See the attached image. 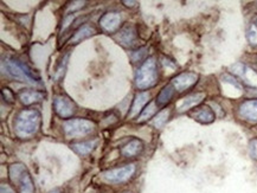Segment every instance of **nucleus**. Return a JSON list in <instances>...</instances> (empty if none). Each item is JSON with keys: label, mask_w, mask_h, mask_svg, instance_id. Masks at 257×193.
I'll use <instances>...</instances> for the list:
<instances>
[{"label": "nucleus", "mask_w": 257, "mask_h": 193, "mask_svg": "<svg viewBox=\"0 0 257 193\" xmlns=\"http://www.w3.org/2000/svg\"><path fill=\"white\" fill-rule=\"evenodd\" d=\"M2 71L6 72L13 80H17L19 82H24L35 87H42L43 83L40 82V78L35 74L34 70L29 68L25 63H23L15 57H7L1 63Z\"/></svg>", "instance_id": "f257e3e1"}, {"label": "nucleus", "mask_w": 257, "mask_h": 193, "mask_svg": "<svg viewBox=\"0 0 257 193\" xmlns=\"http://www.w3.org/2000/svg\"><path fill=\"white\" fill-rule=\"evenodd\" d=\"M40 113L37 109H24L15 120L16 135L20 139H30L39 130Z\"/></svg>", "instance_id": "f03ea898"}, {"label": "nucleus", "mask_w": 257, "mask_h": 193, "mask_svg": "<svg viewBox=\"0 0 257 193\" xmlns=\"http://www.w3.org/2000/svg\"><path fill=\"white\" fill-rule=\"evenodd\" d=\"M158 82V65L154 57L146 59L135 74V86L140 90L152 88Z\"/></svg>", "instance_id": "7ed1b4c3"}, {"label": "nucleus", "mask_w": 257, "mask_h": 193, "mask_svg": "<svg viewBox=\"0 0 257 193\" xmlns=\"http://www.w3.org/2000/svg\"><path fill=\"white\" fill-rule=\"evenodd\" d=\"M10 178L13 184L18 185L20 193H34L35 186L31 176L23 164H13L10 166Z\"/></svg>", "instance_id": "20e7f679"}, {"label": "nucleus", "mask_w": 257, "mask_h": 193, "mask_svg": "<svg viewBox=\"0 0 257 193\" xmlns=\"http://www.w3.org/2000/svg\"><path fill=\"white\" fill-rule=\"evenodd\" d=\"M95 128V124L92 121L83 119H73L68 120L63 123V129L67 139L80 138L88 135Z\"/></svg>", "instance_id": "39448f33"}, {"label": "nucleus", "mask_w": 257, "mask_h": 193, "mask_svg": "<svg viewBox=\"0 0 257 193\" xmlns=\"http://www.w3.org/2000/svg\"><path fill=\"white\" fill-rule=\"evenodd\" d=\"M135 172V166L134 165H126L124 167L114 168V170L107 171L102 175L103 179L108 183L111 184H121L127 181L128 179L132 178V175Z\"/></svg>", "instance_id": "423d86ee"}, {"label": "nucleus", "mask_w": 257, "mask_h": 193, "mask_svg": "<svg viewBox=\"0 0 257 193\" xmlns=\"http://www.w3.org/2000/svg\"><path fill=\"white\" fill-rule=\"evenodd\" d=\"M54 107L57 115L62 119H69L75 113V103L69 97L58 95L54 100Z\"/></svg>", "instance_id": "0eeeda50"}, {"label": "nucleus", "mask_w": 257, "mask_h": 193, "mask_svg": "<svg viewBox=\"0 0 257 193\" xmlns=\"http://www.w3.org/2000/svg\"><path fill=\"white\" fill-rule=\"evenodd\" d=\"M198 82V75L196 72H183L172 80V86L174 87L176 91L184 92L192 88Z\"/></svg>", "instance_id": "6e6552de"}, {"label": "nucleus", "mask_w": 257, "mask_h": 193, "mask_svg": "<svg viewBox=\"0 0 257 193\" xmlns=\"http://www.w3.org/2000/svg\"><path fill=\"white\" fill-rule=\"evenodd\" d=\"M122 17L119 12H108L100 19V26L108 34H113L120 28Z\"/></svg>", "instance_id": "1a4fd4ad"}, {"label": "nucleus", "mask_w": 257, "mask_h": 193, "mask_svg": "<svg viewBox=\"0 0 257 193\" xmlns=\"http://www.w3.org/2000/svg\"><path fill=\"white\" fill-rule=\"evenodd\" d=\"M116 40L125 48H134L138 44V37H136L135 28L133 25H126L117 34Z\"/></svg>", "instance_id": "9d476101"}, {"label": "nucleus", "mask_w": 257, "mask_h": 193, "mask_svg": "<svg viewBox=\"0 0 257 193\" xmlns=\"http://www.w3.org/2000/svg\"><path fill=\"white\" fill-rule=\"evenodd\" d=\"M240 119L249 123H257V100H249L244 101L239 108Z\"/></svg>", "instance_id": "9b49d317"}, {"label": "nucleus", "mask_w": 257, "mask_h": 193, "mask_svg": "<svg viewBox=\"0 0 257 193\" xmlns=\"http://www.w3.org/2000/svg\"><path fill=\"white\" fill-rule=\"evenodd\" d=\"M204 99H205L204 92H195V94H190L178 103L177 109L179 113H185V111L192 109L193 107H197L198 105H201Z\"/></svg>", "instance_id": "f8f14e48"}, {"label": "nucleus", "mask_w": 257, "mask_h": 193, "mask_svg": "<svg viewBox=\"0 0 257 193\" xmlns=\"http://www.w3.org/2000/svg\"><path fill=\"white\" fill-rule=\"evenodd\" d=\"M45 97V94L43 91L38 90H23L19 92V100L23 105H30L34 103H38L43 101Z\"/></svg>", "instance_id": "ddd939ff"}, {"label": "nucleus", "mask_w": 257, "mask_h": 193, "mask_svg": "<svg viewBox=\"0 0 257 193\" xmlns=\"http://www.w3.org/2000/svg\"><path fill=\"white\" fill-rule=\"evenodd\" d=\"M148 100H149L148 92H146V91L138 92V94H136V96H135V99H134L133 105H132V108H130V113L128 114V116H129L130 119H133L134 116L138 115L140 111L144 110L142 108H144L145 105H147Z\"/></svg>", "instance_id": "4468645a"}, {"label": "nucleus", "mask_w": 257, "mask_h": 193, "mask_svg": "<svg viewBox=\"0 0 257 193\" xmlns=\"http://www.w3.org/2000/svg\"><path fill=\"white\" fill-rule=\"evenodd\" d=\"M142 149H144L142 141L139 140V139H133L121 148V154L126 158H133L140 154Z\"/></svg>", "instance_id": "2eb2a0df"}, {"label": "nucleus", "mask_w": 257, "mask_h": 193, "mask_svg": "<svg viewBox=\"0 0 257 193\" xmlns=\"http://www.w3.org/2000/svg\"><path fill=\"white\" fill-rule=\"evenodd\" d=\"M193 119H195L196 121L201 122V123L207 124L215 121L216 114L211 108L207 107V105H204V107L198 108V109L195 111V114H193Z\"/></svg>", "instance_id": "dca6fc26"}, {"label": "nucleus", "mask_w": 257, "mask_h": 193, "mask_svg": "<svg viewBox=\"0 0 257 193\" xmlns=\"http://www.w3.org/2000/svg\"><path fill=\"white\" fill-rule=\"evenodd\" d=\"M95 34H96V30L92 28V26L88 25V24H86V25H82L81 28L75 32V35L71 37L70 43L71 44H77V43L87 39V38H89Z\"/></svg>", "instance_id": "f3484780"}, {"label": "nucleus", "mask_w": 257, "mask_h": 193, "mask_svg": "<svg viewBox=\"0 0 257 193\" xmlns=\"http://www.w3.org/2000/svg\"><path fill=\"white\" fill-rule=\"evenodd\" d=\"M96 146V141H86V142H78V143H73L71 148L76 152L77 154H80L82 157L88 156L92 152V149Z\"/></svg>", "instance_id": "a211bd4d"}, {"label": "nucleus", "mask_w": 257, "mask_h": 193, "mask_svg": "<svg viewBox=\"0 0 257 193\" xmlns=\"http://www.w3.org/2000/svg\"><path fill=\"white\" fill-rule=\"evenodd\" d=\"M174 92H176V89H174V87L172 86V84H168V86L164 87L163 90H161L160 94L158 95L157 102L159 103L160 105H167V103L173 99Z\"/></svg>", "instance_id": "6ab92c4d"}, {"label": "nucleus", "mask_w": 257, "mask_h": 193, "mask_svg": "<svg viewBox=\"0 0 257 193\" xmlns=\"http://www.w3.org/2000/svg\"><path fill=\"white\" fill-rule=\"evenodd\" d=\"M169 114H171V110H169L168 108L167 109L161 110L160 113H158L152 121L153 126H154L155 128H161V127H163L164 124L167 122V120L169 118Z\"/></svg>", "instance_id": "aec40b11"}, {"label": "nucleus", "mask_w": 257, "mask_h": 193, "mask_svg": "<svg viewBox=\"0 0 257 193\" xmlns=\"http://www.w3.org/2000/svg\"><path fill=\"white\" fill-rule=\"evenodd\" d=\"M155 111H157V103H155L154 101H152L146 108H145L144 110L141 111L140 116H139V119H138V122H144V121H146V120L151 119L152 116L154 115Z\"/></svg>", "instance_id": "412c9836"}, {"label": "nucleus", "mask_w": 257, "mask_h": 193, "mask_svg": "<svg viewBox=\"0 0 257 193\" xmlns=\"http://www.w3.org/2000/svg\"><path fill=\"white\" fill-rule=\"evenodd\" d=\"M68 59H69V53H67L64 57H63V59L61 61V63H59L58 68H57L56 72H55V76L54 78L56 81L61 80V78L64 76V72H65V69H67V64H68Z\"/></svg>", "instance_id": "4be33fe9"}, {"label": "nucleus", "mask_w": 257, "mask_h": 193, "mask_svg": "<svg viewBox=\"0 0 257 193\" xmlns=\"http://www.w3.org/2000/svg\"><path fill=\"white\" fill-rule=\"evenodd\" d=\"M147 53H148L147 48L139 49V50L133 51V53H130V59H132L133 63H140V62H142L145 58H146Z\"/></svg>", "instance_id": "5701e85b"}, {"label": "nucleus", "mask_w": 257, "mask_h": 193, "mask_svg": "<svg viewBox=\"0 0 257 193\" xmlns=\"http://www.w3.org/2000/svg\"><path fill=\"white\" fill-rule=\"evenodd\" d=\"M222 81L224 83H226V84H230V86L234 87V88H236V89H239V90H242V86H240L239 81L236 80V78L234 77V76L232 75H229V74H224L222 76Z\"/></svg>", "instance_id": "b1692460"}, {"label": "nucleus", "mask_w": 257, "mask_h": 193, "mask_svg": "<svg viewBox=\"0 0 257 193\" xmlns=\"http://www.w3.org/2000/svg\"><path fill=\"white\" fill-rule=\"evenodd\" d=\"M247 37L249 43H250L251 45H257V28L254 25V24L249 28L247 32Z\"/></svg>", "instance_id": "393cba45"}, {"label": "nucleus", "mask_w": 257, "mask_h": 193, "mask_svg": "<svg viewBox=\"0 0 257 193\" xmlns=\"http://www.w3.org/2000/svg\"><path fill=\"white\" fill-rule=\"evenodd\" d=\"M231 70L235 75L242 76L243 77V76L245 75V72H247V67H245V65L243 63H236V64L232 65Z\"/></svg>", "instance_id": "a878e982"}, {"label": "nucleus", "mask_w": 257, "mask_h": 193, "mask_svg": "<svg viewBox=\"0 0 257 193\" xmlns=\"http://www.w3.org/2000/svg\"><path fill=\"white\" fill-rule=\"evenodd\" d=\"M249 153H250V157L253 158L254 160H257V139H254V140L250 141Z\"/></svg>", "instance_id": "bb28decb"}, {"label": "nucleus", "mask_w": 257, "mask_h": 193, "mask_svg": "<svg viewBox=\"0 0 257 193\" xmlns=\"http://www.w3.org/2000/svg\"><path fill=\"white\" fill-rule=\"evenodd\" d=\"M1 94H2V97H4V99H5V101H6L7 103H10V105H12V103L15 102V97H13L12 92H11L10 89L4 88V89H2Z\"/></svg>", "instance_id": "cd10ccee"}, {"label": "nucleus", "mask_w": 257, "mask_h": 193, "mask_svg": "<svg viewBox=\"0 0 257 193\" xmlns=\"http://www.w3.org/2000/svg\"><path fill=\"white\" fill-rule=\"evenodd\" d=\"M84 4H86V1H73V4L69 5V7H68L67 12H71V11L80 10L81 7L84 6Z\"/></svg>", "instance_id": "c85d7f7f"}, {"label": "nucleus", "mask_w": 257, "mask_h": 193, "mask_svg": "<svg viewBox=\"0 0 257 193\" xmlns=\"http://www.w3.org/2000/svg\"><path fill=\"white\" fill-rule=\"evenodd\" d=\"M76 16L75 15H67V17L64 18V20H63V25H62V30H65L68 28V26L70 25L71 23L73 21V19H75Z\"/></svg>", "instance_id": "c756f323"}, {"label": "nucleus", "mask_w": 257, "mask_h": 193, "mask_svg": "<svg viewBox=\"0 0 257 193\" xmlns=\"http://www.w3.org/2000/svg\"><path fill=\"white\" fill-rule=\"evenodd\" d=\"M1 193H16L15 191H13L12 189L9 186V185L6 184H2L1 185Z\"/></svg>", "instance_id": "7c9ffc66"}, {"label": "nucleus", "mask_w": 257, "mask_h": 193, "mask_svg": "<svg viewBox=\"0 0 257 193\" xmlns=\"http://www.w3.org/2000/svg\"><path fill=\"white\" fill-rule=\"evenodd\" d=\"M122 4H125V6L127 7H134L138 2L136 1H122Z\"/></svg>", "instance_id": "2f4dec72"}, {"label": "nucleus", "mask_w": 257, "mask_h": 193, "mask_svg": "<svg viewBox=\"0 0 257 193\" xmlns=\"http://www.w3.org/2000/svg\"><path fill=\"white\" fill-rule=\"evenodd\" d=\"M50 193H62V191H61V190L56 189V190H54V191H51Z\"/></svg>", "instance_id": "473e14b6"}, {"label": "nucleus", "mask_w": 257, "mask_h": 193, "mask_svg": "<svg viewBox=\"0 0 257 193\" xmlns=\"http://www.w3.org/2000/svg\"><path fill=\"white\" fill-rule=\"evenodd\" d=\"M254 25H255V26H256V28H257V18H256V20H255V24H254Z\"/></svg>", "instance_id": "72a5a7b5"}]
</instances>
